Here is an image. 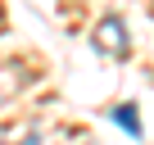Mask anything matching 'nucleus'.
<instances>
[{
  "label": "nucleus",
  "mask_w": 154,
  "mask_h": 145,
  "mask_svg": "<svg viewBox=\"0 0 154 145\" xmlns=\"http://www.w3.org/2000/svg\"><path fill=\"white\" fill-rule=\"evenodd\" d=\"M36 140H41V136H36V131H32V136H23V145H36Z\"/></svg>",
  "instance_id": "nucleus-3"
},
{
  "label": "nucleus",
  "mask_w": 154,
  "mask_h": 145,
  "mask_svg": "<svg viewBox=\"0 0 154 145\" xmlns=\"http://www.w3.org/2000/svg\"><path fill=\"white\" fill-rule=\"evenodd\" d=\"M113 122H118L127 136H136V140H140V118H136V109H131V104H118V109H113Z\"/></svg>",
  "instance_id": "nucleus-2"
},
{
  "label": "nucleus",
  "mask_w": 154,
  "mask_h": 145,
  "mask_svg": "<svg viewBox=\"0 0 154 145\" xmlns=\"http://www.w3.org/2000/svg\"><path fill=\"white\" fill-rule=\"evenodd\" d=\"M0 140H5V131H0Z\"/></svg>",
  "instance_id": "nucleus-4"
},
{
  "label": "nucleus",
  "mask_w": 154,
  "mask_h": 145,
  "mask_svg": "<svg viewBox=\"0 0 154 145\" xmlns=\"http://www.w3.org/2000/svg\"><path fill=\"white\" fill-rule=\"evenodd\" d=\"M91 45L104 54V59H127L131 54V41H127V27H122V18H100L95 23V36H91Z\"/></svg>",
  "instance_id": "nucleus-1"
}]
</instances>
